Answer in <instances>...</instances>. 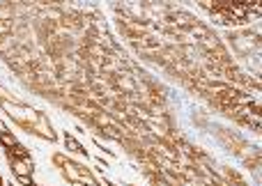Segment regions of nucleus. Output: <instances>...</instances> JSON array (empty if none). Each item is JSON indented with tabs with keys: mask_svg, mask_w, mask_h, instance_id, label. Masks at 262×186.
Listing matches in <instances>:
<instances>
[{
	"mask_svg": "<svg viewBox=\"0 0 262 186\" xmlns=\"http://www.w3.org/2000/svg\"><path fill=\"white\" fill-rule=\"evenodd\" d=\"M0 60L23 87L95 131L175 138L170 95L115 41L95 7L64 3H0Z\"/></svg>",
	"mask_w": 262,
	"mask_h": 186,
	"instance_id": "1",
	"label": "nucleus"
},
{
	"mask_svg": "<svg viewBox=\"0 0 262 186\" xmlns=\"http://www.w3.org/2000/svg\"><path fill=\"white\" fill-rule=\"evenodd\" d=\"M111 9L120 35L138 58L159 67L214 113L260 136L262 81L235 62L214 28L172 3H113Z\"/></svg>",
	"mask_w": 262,
	"mask_h": 186,
	"instance_id": "2",
	"label": "nucleus"
},
{
	"mask_svg": "<svg viewBox=\"0 0 262 186\" xmlns=\"http://www.w3.org/2000/svg\"><path fill=\"white\" fill-rule=\"evenodd\" d=\"M0 110H3L18 129H23V131L32 133V136L41 138V141H49V143L58 141V133H55L51 120L46 118L41 110L32 108L26 101L12 97V92H7L3 85H0Z\"/></svg>",
	"mask_w": 262,
	"mask_h": 186,
	"instance_id": "3",
	"label": "nucleus"
},
{
	"mask_svg": "<svg viewBox=\"0 0 262 186\" xmlns=\"http://www.w3.org/2000/svg\"><path fill=\"white\" fill-rule=\"evenodd\" d=\"M195 5L216 23L230 28V30L253 26L262 18L260 0H198Z\"/></svg>",
	"mask_w": 262,
	"mask_h": 186,
	"instance_id": "4",
	"label": "nucleus"
},
{
	"mask_svg": "<svg viewBox=\"0 0 262 186\" xmlns=\"http://www.w3.org/2000/svg\"><path fill=\"white\" fill-rule=\"evenodd\" d=\"M193 120H195V124L209 129V133H212V136L216 138V141L221 143V145L226 147L228 152H230V154H235L237 159L244 161V166L255 175V179H258L260 164H262V150H260V145L251 143L249 138H244L239 131H232V129L223 127V124L212 122V120H203V118H200V113H195Z\"/></svg>",
	"mask_w": 262,
	"mask_h": 186,
	"instance_id": "5",
	"label": "nucleus"
},
{
	"mask_svg": "<svg viewBox=\"0 0 262 186\" xmlns=\"http://www.w3.org/2000/svg\"><path fill=\"white\" fill-rule=\"evenodd\" d=\"M226 41L230 44L232 53L237 55L235 62H244V72L249 74L251 78L260 81L262 78V67H260V60H262V32L260 26L253 23V26H246V28H235V30H226Z\"/></svg>",
	"mask_w": 262,
	"mask_h": 186,
	"instance_id": "6",
	"label": "nucleus"
},
{
	"mask_svg": "<svg viewBox=\"0 0 262 186\" xmlns=\"http://www.w3.org/2000/svg\"><path fill=\"white\" fill-rule=\"evenodd\" d=\"M5 159H7L9 164V170H12L14 179H16L18 184L23 186H41L35 182V161H32L30 156V150H28L26 145H21L18 143L16 147H7L5 150Z\"/></svg>",
	"mask_w": 262,
	"mask_h": 186,
	"instance_id": "7",
	"label": "nucleus"
},
{
	"mask_svg": "<svg viewBox=\"0 0 262 186\" xmlns=\"http://www.w3.org/2000/svg\"><path fill=\"white\" fill-rule=\"evenodd\" d=\"M51 161H53V166L60 170V173H62V177L67 179V182L83 184V186H101V182L95 177V175H92L90 168H85L83 164L69 159V156L60 154V152H53V154H51Z\"/></svg>",
	"mask_w": 262,
	"mask_h": 186,
	"instance_id": "8",
	"label": "nucleus"
},
{
	"mask_svg": "<svg viewBox=\"0 0 262 186\" xmlns=\"http://www.w3.org/2000/svg\"><path fill=\"white\" fill-rule=\"evenodd\" d=\"M64 147H67L69 152H74V154H81V156H85V159H88V150H85V147H83L81 143H78L69 131L64 133Z\"/></svg>",
	"mask_w": 262,
	"mask_h": 186,
	"instance_id": "9",
	"label": "nucleus"
},
{
	"mask_svg": "<svg viewBox=\"0 0 262 186\" xmlns=\"http://www.w3.org/2000/svg\"><path fill=\"white\" fill-rule=\"evenodd\" d=\"M95 145H97V150L106 152V154H108V156H115V154H113V150H106V147H104V145H99V143H97V141H95Z\"/></svg>",
	"mask_w": 262,
	"mask_h": 186,
	"instance_id": "10",
	"label": "nucleus"
},
{
	"mask_svg": "<svg viewBox=\"0 0 262 186\" xmlns=\"http://www.w3.org/2000/svg\"><path fill=\"white\" fill-rule=\"evenodd\" d=\"M95 159H97V164H99V166H104V168H106V166H108V161H106V159H101V156H95Z\"/></svg>",
	"mask_w": 262,
	"mask_h": 186,
	"instance_id": "11",
	"label": "nucleus"
},
{
	"mask_svg": "<svg viewBox=\"0 0 262 186\" xmlns=\"http://www.w3.org/2000/svg\"><path fill=\"white\" fill-rule=\"evenodd\" d=\"M101 184H104V186H118V184L113 182V179H104V182H101Z\"/></svg>",
	"mask_w": 262,
	"mask_h": 186,
	"instance_id": "12",
	"label": "nucleus"
},
{
	"mask_svg": "<svg viewBox=\"0 0 262 186\" xmlns=\"http://www.w3.org/2000/svg\"><path fill=\"white\" fill-rule=\"evenodd\" d=\"M0 186H5V179H3V175H0Z\"/></svg>",
	"mask_w": 262,
	"mask_h": 186,
	"instance_id": "13",
	"label": "nucleus"
},
{
	"mask_svg": "<svg viewBox=\"0 0 262 186\" xmlns=\"http://www.w3.org/2000/svg\"><path fill=\"white\" fill-rule=\"evenodd\" d=\"M122 186H134V184H122Z\"/></svg>",
	"mask_w": 262,
	"mask_h": 186,
	"instance_id": "14",
	"label": "nucleus"
},
{
	"mask_svg": "<svg viewBox=\"0 0 262 186\" xmlns=\"http://www.w3.org/2000/svg\"><path fill=\"white\" fill-rule=\"evenodd\" d=\"M7 186H16V184H7Z\"/></svg>",
	"mask_w": 262,
	"mask_h": 186,
	"instance_id": "15",
	"label": "nucleus"
}]
</instances>
